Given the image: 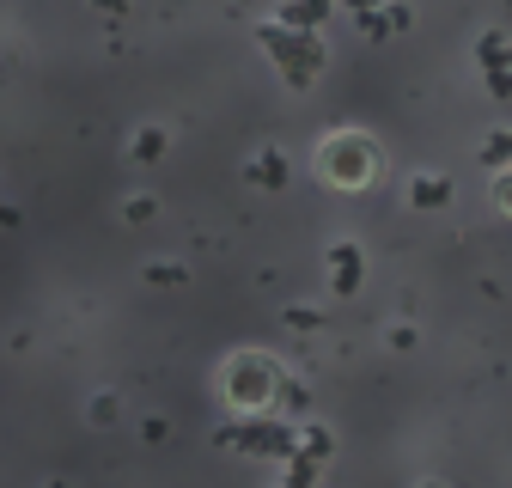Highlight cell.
Wrapping results in <instances>:
<instances>
[{
  "instance_id": "cell-1",
  "label": "cell",
  "mask_w": 512,
  "mask_h": 488,
  "mask_svg": "<svg viewBox=\"0 0 512 488\" xmlns=\"http://www.w3.org/2000/svg\"><path fill=\"white\" fill-rule=\"evenodd\" d=\"M317 171L324 177H336L342 190H360V183H372V171H378V147L366 141V135H330L324 141V153H317Z\"/></svg>"
},
{
  "instance_id": "cell-2",
  "label": "cell",
  "mask_w": 512,
  "mask_h": 488,
  "mask_svg": "<svg viewBox=\"0 0 512 488\" xmlns=\"http://www.w3.org/2000/svg\"><path fill=\"white\" fill-rule=\"evenodd\" d=\"M275 391H281V373H275L263 354H244V360L226 366V397H232L238 409H263Z\"/></svg>"
},
{
  "instance_id": "cell-3",
  "label": "cell",
  "mask_w": 512,
  "mask_h": 488,
  "mask_svg": "<svg viewBox=\"0 0 512 488\" xmlns=\"http://www.w3.org/2000/svg\"><path fill=\"white\" fill-rule=\"evenodd\" d=\"M263 43H269V55H275V68L287 74V86H311V74L324 68V49H317L311 37H293V31H281V25H263Z\"/></svg>"
},
{
  "instance_id": "cell-4",
  "label": "cell",
  "mask_w": 512,
  "mask_h": 488,
  "mask_svg": "<svg viewBox=\"0 0 512 488\" xmlns=\"http://www.w3.org/2000/svg\"><path fill=\"white\" fill-rule=\"evenodd\" d=\"M220 446H244V452H263V458H281V464H293V458H299V440H293V427H281V421L226 427V434H220Z\"/></svg>"
},
{
  "instance_id": "cell-5",
  "label": "cell",
  "mask_w": 512,
  "mask_h": 488,
  "mask_svg": "<svg viewBox=\"0 0 512 488\" xmlns=\"http://www.w3.org/2000/svg\"><path fill=\"white\" fill-rule=\"evenodd\" d=\"M360 269H366V263H360V244H348V238L330 244V287H336V299H348V293L360 287Z\"/></svg>"
},
{
  "instance_id": "cell-6",
  "label": "cell",
  "mask_w": 512,
  "mask_h": 488,
  "mask_svg": "<svg viewBox=\"0 0 512 488\" xmlns=\"http://www.w3.org/2000/svg\"><path fill=\"white\" fill-rule=\"evenodd\" d=\"M452 202V177H433V171H421V177H409V208H445Z\"/></svg>"
},
{
  "instance_id": "cell-7",
  "label": "cell",
  "mask_w": 512,
  "mask_h": 488,
  "mask_svg": "<svg viewBox=\"0 0 512 488\" xmlns=\"http://www.w3.org/2000/svg\"><path fill=\"white\" fill-rule=\"evenodd\" d=\"M476 61H482L488 80H494V74H512V43H506L500 31H482V37H476Z\"/></svg>"
},
{
  "instance_id": "cell-8",
  "label": "cell",
  "mask_w": 512,
  "mask_h": 488,
  "mask_svg": "<svg viewBox=\"0 0 512 488\" xmlns=\"http://www.w3.org/2000/svg\"><path fill=\"white\" fill-rule=\"evenodd\" d=\"M250 183H263V190H287V159L275 153V147H263V153H256L250 159V171H244Z\"/></svg>"
},
{
  "instance_id": "cell-9",
  "label": "cell",
  "mask_w": 512,
  "mask_h": 488,
  "mask_svg": "<svg viewBox=\"0 0 512 488\" xmlns=\"http://www.w3.org/2000/svg\"><path fill=\"white\" fill-rule=\"evenodd\" d=\"M415 25V13L409 7H391V13H360V31L366 37H391V31H409Z\"/></svg>"
},
{
  "instance_id": "cell-10",
  "label": "cell",
  "mask_w": 512,
  "mask_h": 488,
  "mask_svg": "<svg viewBox=\"0 0 512 488\" xmlns=\"http://www.w3.org/2000/svg\"><path fill=\"white\" fill-rule=\"evenodd\" d=\"M482 165L500 177V171H512V129H494L488 141H482Z\"/></svg>"
},
{
  "instance_id": "cell-11",
  "label": "cell",
  "mask_w": 512,
  "mask_h": 488,
  "mask_svg": "<svg viewBox=\"0 0 512 488\" xmlns=\"http://www.w3.org/2000/svg\"><path fill=\"white\" fill-rule=\"evenodd\" d=\"M324 19H330V7H281L275 13L281 31H311V25H324Z\"/></svg>"
},
{
  "instance_id": "cell-12",
  "label": "cell",
  "mask_w": 512,
  "mask_h": 488,
  "mask_svg": "<svg viewBox=\"0 0 512 488\" xmlns=\"http://www.w3.org/2000/svg\"><path fill=\"white\" fill-rule=\"evenodd\" d=\"M299 458H311V464L330 458V434H324V427H305V434H299Z\"/></svg>"
},
{
  "instance_id": "cell-13",
  "label": "cell",
  "mask_w": 512,
  "mask_h": 488,
  "mask_svg": "<svg viewBox=\"0 0 512 488\" xmlns=\"http://www.w3.org/2000/svg\"><path fill=\"white\" fill-rule=\"evenodd\" d=\"M128 153H135V159H165V129H141Z\"/></svg>"
},
{
  "instance_id": "cell-14",
  "label": "cell",
  "mask_w": 512,
  "mask_h": 488,
  "mask_svg": "<svg viewBox=\"0 0 512 488\" xmlns=\"http://www.w3.org/2000/svg\"><path fill=\"white\" fill-rule=\"evenodd\" d=\"M147 281H153V287H183V281H189V269H183V263H153V269H147Z\"/></svg>"
},
{
  "instance_id": "cell-15",
  "label": "cell",
  "mask_w": 512,
  "mask_h": 488,
  "mask_svg": "<svg viewBox=\"0 0 512 488\" xmlns=\"http://www.w3.org/2000/svg\"><path fill=\"white\" fill-rule=\"evenodd\" d=\"M153 214H159L153 196H128V202H122V220H128V226H141V220H153Z\"/></svg>"
},
{
  "instance_id": "cell-16",
  "label": "cell",
  "mask_w": 512,
  "mask_h": 488,
  "mask_svg": "<svg viewBox=\"0 0 512 488\" xmlns=\"http://www.w3.org/2000/svg\"><path fill=\"white\" fill-rule=\"evenodd\" d=\"M287 324H293V330H317L324 318H317V305H287Z\"/></svg>"
},
{
  "instance_id": "cell-17",
  "label": "cell",
  "mask_w": 512,
  "mask_h": 488,
  "mask_svg": "<svg viewBox=\"0 0 512 488\" xmlns=\"http://www.w3.org/2000/svg\"><path fill=\"white\" fill-rule=\"evenodd\" d=\"M116 415H122V403H116V397H110V391H104V397H98V403H92V421H98V427H110V421H116Z\"/></svg>"
},
{
  "instance_id": "cell-18",
  "label": "cell",
  "mask_w": 512,
  "mask_h": 488,
  "mask_svg": "<svg viewBox=\"0 0 512 488\" xmlns=\"http://www.w3.org/2000/svg\"><path fill=\"white\" fill-rule=\"evenodd\" d=\"M494 202H500V214H512V171L494 177Z\"/></svg>"
},
{
  "instance_id": "cell-19",
  "label": "cell",
  "mask_w": 512,
  "mask_h": 488,
  "mask_svg": "<svg viewBox=\"0 0 512 488\" xmlns=\"http://www.w3.org/2000/svg\"><path fill=\"white\" fill-rule=\"evenodd\" d=\"M281 403H287V409H305V385H299V379H281Z\"/></svg>"
},
{
  "instance_id": "cell-20",
  "label": "cell",
  "mask_w": 512,
  "mask_h": 488,
  "mask_svg": "<svg viewBox=\"0 0 512 488\" xmlns=\"http://www.w3.org/2000/svg\"><path fill=\"white\" fill-rule=\"evenodd\" d=\"M391 348H397V354H409V348H415V330H409V324H397V330H391Z\"/></svg>"
},
{
  "instance_id": "cell-21",
  "label": "cell",
  "mask_w": 512,
  "mask_h": 488,
  "mask_svg": "<svg viewBox=\"0 0 512 488\" xmlns=\"http://www.w3.org/2000/svg\"><path fill=\"white\" fill-rule=\"evenodd\" d=\"M488 86H494V98H512V74H494Z\"/></svg>"
},
{
  "instance_id": "cell-22",
  "label": "cell",
  "mask_w": 512,
  "mask_h": 488,
  "mask_svg": "<svg viewBox=\"0 0 512 488\" xmlns=\"http://www.w3.org/2000/svg\"><path fill=\"white\" fill-rule=\"evenodd\" d=\"M421 488H445V482H421Z\"/></svg>"
},
{
  "instance_id": "cell-23",
  "label": "cell",
  "mask_w": 512,
  "mask_h": 488,
  "mask_svg": "<svg viewBox=\"0 0 512 488\" xmlns=\"http://www.w3.org/2000/svg\"><path fill=\"white\" fill-rule=\"evenodd\" d=\"M49 488H68V482H49Z\"/></svg>"
}]
</instances>
